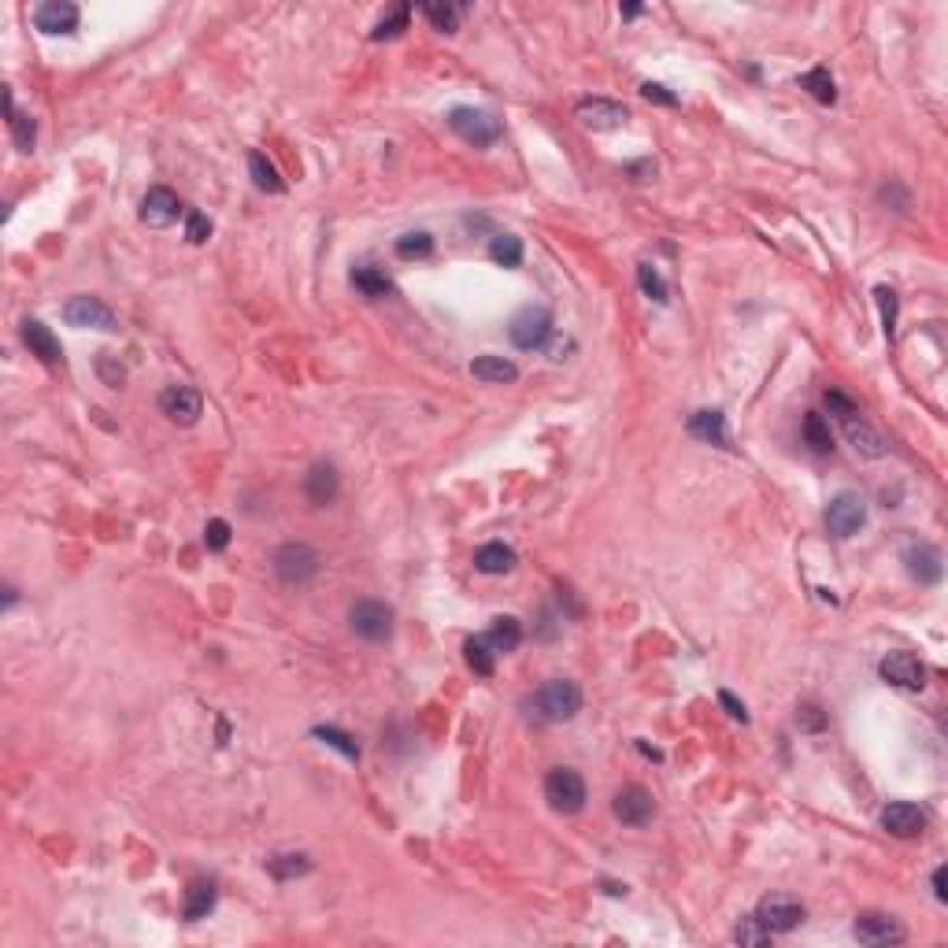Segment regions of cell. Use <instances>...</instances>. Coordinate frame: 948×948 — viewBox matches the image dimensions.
Segmentation results:
<instances>
[{"label":"cell","mask_w":948,"mask_h":948,"mask_svg":"<svg viewBox=\"0 0 948 948\" xmlns=\"http://www.w3.org/2000/svg\"><path fill=\"white\" fill-rule=\"evenodd\" d=\"M545 801L556 815H578L589 801L585 778L574 767H552L545 774Z\"/></svg>","instance_id":"obj_1"},{"label":"cell","mask_w":948,"mask_h":948,"mask_svg":"<svg viewBox=\"0 0 948 948\" xmlns=\"http://www.w3.org/2000/svg\"><path fill=\"white\" fill-rule=\"evenodd\" d=\"M534 707L541 723H567L582 711V689L571 678H552L534 693Z\"/></svg>","instance_id":"obj_2"},{"label":"cell","mask_w":948,"mask_h":948,"mask_svg":"<svg viewBox=\"0 0 948 948\" xmlns=\"http://www.w3.org/2000/svg\"><path fill=\"white\" fill-rule=\"evenodd\" d=\"M393 608L374 601V597H364V601H356L352 611H348V622H352V634L356 638H364L371 645H385L393 638Z\"/></svg>","instance_id":"obj_3"},{"label":"cell","mask_w":948,"mask_h":948,"mask_svg":"<svg viewBox=\"0 0 948 948\" xmlns=\"http://www.w3.org/2000/svg\"><path fill=\"white\" fill-rule=\"evenodd\" d=\"M274 574H279V582H286V585H308L315 574H319V552H315L311 545H304V541H289V545H282L279 552H274Z\"/></svg>","instance_id":"obj_4"},{"label":"cell","mask_w":948,"mask_h":948,"mask_svg":"<svg viewBox=\"0 0 948 948\" xmlns=\"http://www.w3.org/2000/svg\"><path fill=\"white\" fill-rule=\"evenodd\" d=\"M507 337L516 348L523 352H534V348H545L548 337H552V311L541 308V304H526L523 311L511 315L507 323Z\"/></svg>","instance_id":"obj_5"},{"label":"cell","mask_w":948,"mask_h":948,"mask_svg":"<svg viewBox=\"0 0 948 948\" xmlns=\"http://www.w3.org/2000/svg\"><path fill=\"white\" fill-rule=\"evenodd\" d=\"M449 127H452V134H460L474 148H486V145L500 141V118L482 111V108H452Z\"/></svg>","instance_id":"obj_6"},{"label":"cell","mask_w":948,"mask_h":948,"mask_svg":"<svg viewBox=\"0 0 948 948\" xmlns=\"http://www.w3.org/2000/svg\"><path fill=\"white\" fill-rule=\"evenodd\" d=\"M760 919V926L774 937V934H789V930H797L804 923V904L797 896H789V893H771L760 900V907L753 912Z\"/></svg>","instance_id":"obj_7"},{"label":"cell","mask_w":948,"mask_h":948,"mask_svg":"<svg viewBox=\"0 0 948 948\" xmlns=\"http://www.w3.org/2000/svg\"><path fill=\"white\" fill-rule=\"evenodd\" d=\"M63 319L67 327H78V330H118V319H115V311L100 300V297H71L63 304Z\"/></svg>","instance_id":"obj_8"},{"label":"cell","mask_w":948,"mask_h":948,"mask_svg":"<svg viewBox=\"0 0 948 948\" xmlns=\"http://www.w3.org/2000/svg\"><path fill=\"white\" fill-rule=\"evenodd\" d=\"M863 523H867V500H863L859 493L845 489V493H838L834 500H830V507H826V530L834 534V537H852V534H859Z\"/></svg>","instance_id":"obj_9"},{"label":"cell","mask_w":948,"mask_h":948,"mask_svg":"<svg viewBox=\"0 0 948 948\" xmlns=\"http://www.w3.org/2000/svg\"><path fill=\"white\" fill-rule=\"evenodd\" d=\"M878 675L896 686V689H907V693H919L926 686V667L919 663V656L912 652H889L882 663H878Z\"/></svg>","instance_id":"obj_10"},{"label":"cell","mask_w":948,"mask_h":948,"mask_svg":"<svg viewBox=\"0 0 948 948\" xmlns=\"http://www.w3.org/2000/svg\"><path fill=\"white\" fill-rule=\"evenodd\" d=\"M611 811L622 826H649L656 815V801L645 785H622L611 801Z\"/></svg>","instance_id":"obj_11"},{"label":"cell","mask_w":948,"mask_h":948,"mask_svg":"<svg viewBox=\"0 0 948 948\" xmlns=\"http://www.w3.org/2000/svg\"><path fill=\"white\" fill-rule=\"evenodd\" d=\"M574 115L582 118V127H589V130H619V127H626V118H630V111L619 100H608V97L578 100Z\"/></svg>","instance_id":"obj_12"},{"label":"cell","mask_w":948,"mask_h":948,"mask_svg":"<svg viewBox=\"0 0 948 948\" xmlns=\"http://www.w3.org/2000/svg\"><path fill=\"white\" fill-rule=\"evenodd\" d=\"M182 215V201H178V193L167 189V185H152L145 193V201H141V223L152 226V230H167L175 226Z\"/></svg>","instance_id":"obj_13"},{"label":"cell","mask_w":948,"mask_h":948,"mask_svg":"<svg viewBox=\"0 0 948 948\" xmlns=\"http://www.w3.org/2000/svg\"><path fill=\"white\" fill-rule=\"evenodd\" d=\"M852 934H856L859 944H875V948H882V944H900V941L907 937L904 926H900L893 915H886V912H863V915L856 919Z\"/></svg>","instance_id":"obj_14"},{"label":"cell","mask_w":948,"mask_h":948,"mask_svg":"<svg viewBox=\"0 0 948 948\" xmlns=\"http://www.w3.org/2000/svg\"><path fill=\"white\" fill-rule=\"evenodd\" d=\"M160 408H164V415L171 422L193 426L196 419H201V412H204V401H201V393H196L193 385H167L160 393Z\"/></svg>","instance_id":"obj_15"},{"label":"cell","mask_w":948,"mask_h":948,"mask_svg":"<svg viewBox=\"0 0 948 948\" xmlns=\"http://www.w3.org/2000/svg\"><path fill=\"white\" fill-rule=\"evenodd\" d=\"M904 567H907V574H912L919 585H937L941 582V574H944V564H941V552L934 548V545H926V541H912L904 548Z\"/></svg>","instance_id":"obj_16"},{"label":"cell","mask_w":948,"mask_h":948,"mask_svg":"<svg viewBox=\"0 0 948 948\" xmlns=\"http://www.w3.org/2000/svg\"><path fill=\"white\" fill-rule=\"evenodd\" d=\"M337 493H341V474H337V467L334 463H311L308 467V474H304V497L315 504V507H327V504H334L337 500Z\"/></svg>","instance_id":"obj_17"},{"label":"cell","mask_w":948,"mask_h":948,"mask_svg":"<svg viewBox=\"0 0 948 948\" xmlns=\"http://www.w3.org/2000/svg\"><path fill=\"white\" fill-rule=\"evenodd\" d=\"M78 19H82V12H78V5H71V0H45V5L33 12V26L42 33H74Z\"/></svg>","instance_id":"obj_18"},{"label":"cell","mask_w":948,"mask_h":948,"mask_svg":"<svg viewBox=\"0 0 948 948\" xmlns=\"http://www.w3.org/2000/svg\"><path fill=\"white\" fill-rule=\"evenodd\" d=\"M882 826L889 830L893 838H915V834H923L926 815H923V808L912 804V801H893V804L882 811Z\"/></svg>","instance_id":"obj_19"},{"label":"cell","mask_w":948,"mask_h":948,"mask_svg":"<svg viewBox=\"0 0 948 948\" xmlns=\"http://www.w3.org/2000/svg\"><path fill=\"white\" fill-rule=\"evenodd\" d=\"M23 345H26L42 364H63L60 337H56L42 319H23Z\"/></svg>","instance_id":"obj_20"},{"label":"cell","mask_w":948,"mask_h":948,"mask_svg":"<svg viewBox=\"0 0 948 948\" xmlns=\"http://www.w3.org/2000/svg\"><path fill=\"white\" fill-rule=\"evenodd\" d=\"M845 433H848L852 449H856L859 456H867V460H882V456L889 452V441H886L882 433H878L871 422H867V419H859V415L845 419Z\"/></svg>","instance_id":"obj_21"},{"label":"cell","mask_w":948,"mask_h":948,"mask_svg":"<svg viewBox=\"0 0 948 948\" xmlns=\"http://www.w3.org/2000/svg\"><path fill=\"white\" fill-rule=\"evenodd\" d=\"M516 548H507L504 541H489L482 545L479 552H474V571H482V574H511L516 571Z\"/></svg>","instance_id":"obj_22"},{"label":"cell","mask_w":948,"mask_h":948,"mask_svg":"<svg viewBox=\"0 0 948 948\" xmlns=\"http://www.w3.org/2000/svg\"><path fill=\"white\" fill-rule=\"evenodd\" d=\"M215 900H219L215 882H193V886L185 889L182 915H185L189 923H201V919H208V915L215 912Z\"/></svg>","instance_id":"obj_23"},{"label":"cell","mask_w":948,"mask_h":948,"mask_svg":"<svg viewBox=\"0 0 948 948\" xmlns=\"http://www.w3.org/2000/svg\"><path fill=\"white\" fill-rule=\"evenodd\" d=\"M689 433L707 445H730V433H726V415L723 412H693L689 415Z\"/></svg>","instance_id":"obj_24"},{"label":"cell","mask_w":948,"mask_h":948,"mask_svg":"<svg viewBox=\"0 0 948 948\" xmlns=\"http://www.w3.org/2000/svg\"><path fill=\"white\" fill-rule=\"evenodd\" d=\"M470 374L479 382H489V385H507L519 378V367L504 360V356H479V360H470Z\"/></svg>","instance_id":"obj_25"},{"label":"cell","mask_w":948,"mask_h":948,"mask_svg":"<svg viewBox=\"0 0 948 948\" xmlns=\"http://www.w3.org/2000/svg\"><path fill=\"white\" fill-rule=\"evenodd\" d=\"M486 638H489V645L497 649V656H500V652H516V649L523 645V622L511 619V615L493 619V626H489Z\"/></svg>","instance_id":"obj_26"},{"label":"cell","mask_w":948,"mask_h":948,"mask_svg":"<svg viewBox=\"0 0 948 948\" xmlns=\"http://www.w3.org/2000/svg\"><path fill=\"white\" fill-rule=\"evenodd\" d=\"M352 286L360 289L364 297H385V293H393V282L385 279V270L382 267H374V263H360L352 270Z\"/></svg>","instance_id":"obj_27"},{"label":"cell","mask_w":948,"mask_h":948,"mask_svg":"<svg viewBox=\"0 0 948 948\" xmlns=\"http://www.w3.org/2000/svg\"><path fill=\"white\" fill-rule=\"evenodd\" d=\"M267 871L279 882H289V878H300V875L311 871V859L304 852H279V856L267 859Z\"/></svg>","instance_id":"obj_28"},{"label":"cell","mask_w":948,"mask_h":948,"mask_svg":"<svg viewBox=\"0 0 948 948\" xmlns=\"http://www.w3.org/2000/svg\"><path fill=\"white\" fill-rule=\"evenodd\" d=\"M249 175H252L256 189H263V193H282V189H286L279 167H274L263 152H252V156H249Z\"/></svg>","instance_id":"obj_29"},{"label":"cell","mask_w":948,"mask_h":948,"mask_svg":"<svg viewBox=\"0 0 948 948\" xmlns=\"http://www.w3.org/2000/svg\"><path fill=\"white\" fill-rule=\"evenodd\" d=\"M8 127H12V141H15V148H19V152H33V141H37V123H33L30 115L15 111V100H12V93H8Z\"/></svg>","instance_id":"obj_30"},{"label":"cell","mask_w":948,"mask_h":948,"mask_svg":"<svg viewBox=\"0 0 948 948\" xmlns=\"http://www.w3.org/2000/svg\"><path fill=\"white\" fill-rule=\"evenodd\" d=\"M463 652H467V663H470L474 675H493V667H497V649L489 645L486 634L470 638V641L463 645Z\"/></svg>","instance_id":"obj_31"},{"label":"cell","mask_w":948,"mask_h":948,"mask_svg":"<svg viewBox=\"0 0 948 948\" xmlns=\"http://www.w3.org/2000/svg\"><path fill=\"white\" fill-rule=\"evenodd\" d=\"M801 90H808L819 104H834L838 100V90H834V78H830L826 67H811L804 78H801Z\"/></svg>","instance_id":"obj_32"},{"label":"cell","mask_w":948,"mask_h":948,"mask_svg":"<svg viewBox=\"0 0 948 948\" xmlns=\"http://www.w3.org/2000/svg\"><path fill=\"white\" fill-rule=\"evenodd\" d=\"M489 256L500 263V267H519L523 263V242L516 233H497L489 242Z\"/></svg>","instance_id":"obj_33"},{"label":"cell","mask_w":948,"mask_h":948,"mask_svg":"<svg viewBox=\"0 0 948 948\" xmlns=\"http://www.w3.org/2000/svg\"><path fill=\"white\" fill-rule=\"evenodd\" d=\"M433 252V237L426 230H408L397 237V256L401 260H426Z\"/></svg>","instance_id":"obj_34"},{"label":"cell","mask_w":948,"mask_h":948,"mask_svg":"<svg viewBox=\"0 0 948 948\" xmlns=\"http://www.w3.org/2000/svg\"><path fill=\"white\" fill-rule=\"evenodd\" d=\"M408 15H412L408 5H397L389 15H382L378 26L371 30V42H389V37H401V33L408 30Z\"/></svg>","instance_id":"obj_35"},{"label":"cell","mask_w":948,"mask_h":948,"mask_svg":"<svg viewBox=\"0 0 948 948\" xmlns=\"http://www.w3.org/2000/svg\"><path fill=\"white\" fill-rule=\"evenodd\" d=\"M804 441H808L815 452H830V449H834V433H830V422H826L819 412H808V415H804Z\"/></svg>","instance_id":"obj_36"},{"label":"cell","mask_w":948,"mask_h":948,"mask_svg":"<svg viewBox=\"0 0 948 948\" xmlns=\"http://www.w3.org/2000/svg\"><path fill=\"white\" fill-rule=\"evenodd\" d=\"M311 734L319 737V741H327L330 748H337L345 760H360V744H356L352 734H345V730H337V726H315Z\"/></svg>","instance_id":"obj_37"},{"label":"cell","mask_w":948,"mask_h":948,"mask_svg":"<svg viewBox=\"0 0 948 948\" xmlns=\"http://www.w3.org/2000/svg\"><path fill=\"white\" fill-rule=\"evenodd\" d=\"M422 15H426L433 26H438L441 33H456L463 8H456V5H426V8H422Z\"/></svg>","instance_id":"obj_38"},{"label":"cell","mask_w":948,"mask_h":948,"mask_svg":"<svg viewBox=\"0 0 948 948\" xmlns=\"http://www.w3.org/2000/svg\"><path fill=\"white\" fill-rule=\"evenodd\" d=\"M638 286L645 289V297H652L656 304H667V282L659 279V270L652 263H638Z\"/></svg>","instance_id":"obj_39"},{"label":"cell","mask_w":948,"mask_h":948,"mask_svg":"<svg viewBox=\"0 0 948 948\" xmlns=\"http://www.w3.org/2000/svg\"><path fill=\"white\" fill-rule=\"evenodd\" d=\"M875 300H878V311H882V330H886V337H893V334H896L900 300H896V293H893L889 286H878V289H875Z\"/></svg>","instance_id":"obj_40"},{"label":"cell","mask_w":948,"mask_h":948,"mask_svg":"<svg viewBox=\"0 0 948 948\" xmlns=\"http://www.w3.org/2000/svg\"><path fill=\"white\" fill-rule=\"evenodd\" d=\"M734 941H737V944H767V941H771V934L760 926V919H756V915H748V919H741V923H737V930H734Z\"/></svg>","instance_id":"obj_41"},{"label":"cell","mask_w":948,"mask_h":948,"mask_svg":"<svg viewBox=\"0 0 948 948\" xmlns=\"http://www.w3.org/2000/svg\"><path fill=\"white\" fill-rule=\"evenodd\" d=\"M212 237V219L201 212H185V242L189 245H204Z\"/></svg>","instance_id":"obj_42"},{"label":"cell","mask_w":948,"mask_h":948,"mask_svg":"<svg viewBox=\"0 0 948 948\" xmlns=\"http://www.w3.org/2000/svg\"><path fill=\"white\" fill-rule=\"evenodd\" d=\"M226 545H230V523L226 519H212L204 526V548L208 552H223Z\"/></svg>","instance_id":"obj_43"},{"label":"cell","mask_w":948,"mask_h":948,"mask_svg":"<svg viewBox=\"0 0 948 948\" xmlns=\"http://www.w3.org/2000/svg\"><path fill=\"white\" fill-rule=\"evenodd\" d=\"M826 404H830V412H838V419H841V422H845V419H852V415H859V412H856V404L845 397V393H838V389H830V393H826Z\"/></svg>","instance_id":"obj_44"},{"label":"cell","mask_w":948,"mask_h":948,"mask_svg":"<svg viewBox=\"0 0 948 948\" xmlns=\"http://www.w3.org/2000/svg\"><path fill=\"white\" fill-rule=\"evenodd\" d=\"M641 97H645V100H656V104H663V108H675V104H678V97L667 93V86H659V82H645V86H641Z\"/></svg>","instance_id":"obj_45"},{"label":"cell","mask_w":948,"mask_h":948,"mask_svg":"<svg viewBox=\"0 0 948 948\" xmlns=\"http://www.w3.org/2000/svg\"><path fill=\"white\" fill-rule=\"evenodd\" d=\"M719 704L726 707V716H730V719H737V723H748V711H744V704H741V700H737L730 689H723V693H719Z\"/></svg>","instance_id":"obj_46"},{"label":"cell","mask_w":948,"mask_h":948,"mask_svg":"<svg viewBox=\"0 0 948 948\" xmlns=\"http://www.w3.org/2000/svg\"><path fill=\"white\" fill-rule=\"evenodd\" d=\"M97 367H100V374H104V382H108V385H115V389L123 385V378H127V371H123V367H111V364L104 360V356H100V364H97Z\"/></svg>","instance_id":"obj_47"},{"label":"cell","mask_w":948,"mask_h":948,"mask_svg":"<svg viewBox=\"0 0 948 948\" xmlns=\"http://www.w3.org/2000/svg\"><path fill=\"white\" fill-rule=\"evenodd\" d=\"M801 726H808V730H822L826 726V716L819 707H801Z\"/></svg>","instance_id":"obj_48"},{"label":"cell","mask_w":948,"mask_h":948,"mask_svg":"<svg viewBox=\"0 0 948 948\" xmlns=\"http://www.w3.org/2000/svg\"><path fill=\"white\" fill-rule=\"evenodd\" d=\"M944 878H948V871H944V867H937V871H934V896H937L941 904L948 900V889H944Z\"/></svg>","instance_id":"obj_49"},{"label":"cell","mask_w":948,"mask_h":948,"mask_svg":"<svg viewBox=\"0 0 948 948\" xmlns=\"http://www.w3.org/2000/svg\"><path fill=\"white\" fill-rule=\"evenodd\" d=\"M630 175H656V164H630Z\"/></svg>","instance_id":"obj_50"},{"label":"cell","mask_w":948,"mask_h":948,"mask_svg":"<svg viewBox=\"0 0 948 948\" xmlns=\"http://www.w3.org/2000/svg\"><path fill=\"white\" fill-rule=\"evenodd\" d=\"M15 601H19V589H15V585H5V608H12Z\"/></svg>","instance_id":"obj_51"},{"label":"cell","mask_w":948,"mask_h":948,"mask_svg":"<svg viewBox=\"0 0 948 948\" xmlns=\"http://www.w3.org/2000/svg\"><path fill=\"white\" fill-rule=\"evenodd\" d=\"M641 12H645L641 5H626V8H622V19H638Z\"/></svg>","instance_id":"obj_52"},{"label":"cell","mask_w":948,"mask_h":948,"mask_svg":"<svg viewBox=\"0 0 948 948\" xmlns=\"http://www.w3.org/2000/svg\"><path fill=\"white\" fill-rule=\"evenodd\" d=\"M638 748H641V753H645V756H649V760H656V763H659V760H663V756H659V753H656V748H649V744H645V741H638Z\"/></svg>","instance_id":"obj_53"}]
</instances>
